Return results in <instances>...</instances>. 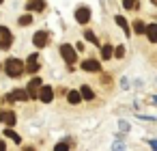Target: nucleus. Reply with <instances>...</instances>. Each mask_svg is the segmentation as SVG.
<instances>
[{
    "instance_id": "obj_1",
    "label": "nucleus",
    "mask_w": 157,
    "mask_h": 151,
    "mask_svg": "<svg viewBox=\"0 0 157 151\" xmlns=\"http://www.w3.org/2000/svg\"><path fill=\"white\" fill-rule=\"evenodd\" d=\"M5 71H7V76H11V78H20V76L26 71V63L20 61V58H7Z\"/></svg>"
},
{
    "instance_id": "obj_2",
    "label": "nucleus",
    "mask_w": 157,
    "mask_h": 151,
    "mask_svg": "<svg viewBox=\"0 0 157 151\" xmlns=\"http://www.w3.org/2000/svg\"><path fill=\"white\" fill-rule=\"evenodd\" d=\"M60 54H63V58H65V63H67L69 67H73V65H75V50H73L69 43L60 46Z\"/></svg>"
},
{
    "instance_id": "obj_3",
    "label": "nucleus",
    "mask_w": 157,
    "mask_h": 151,
    "mask_svg": "<svg viewBox=\"0 0 157 151\" xmlns=\"http://www.w3.org/2000/svg\"><path fill=\"white\" fill-rule=\"evenodd\" d=\"M11 43H13L11 30H9L7 26H0V48H2V50H7V48H11Z\"/></svg>"
},
{
    "instance_id": "obj_4",
    "label": "nucleus",
    "mask_w": 157,
    "mask_h": 151,
    "mask_svg": "<svg viewBox=\"0 0 157 151\" xmlns=\"http://www.w3.org/2000/svg\"><path fill=\"white\" fill-rule=\"evenodd\" d=\"M0 121H2L7 127H13V125L17 123V117H15V112H11V110H0Z\"/></svg>"
},
{
    "instance_id": "obj_5",
    "label": "nucleus",
    "mask_w": 157,
    "mask_h": 151,
    "mask_svg": "<svg viewBox=\"0 0 157 151\" xmlns=\"http://www.w3.org/2000/svg\"><path fill=\"white\" fill-rule=\"evenodd\" d=\"M52 97H54V89H52V86H48V84H41V89H39V99H41V101H45V104H50V101H52Z\"/></svg>"
},
{
    "instance_id": "obj_6",
    "label": "nucleus",
    "mask_w": 157,
    "mask_h": 151,
    "mask_svg": "<svg viewBox=\"0 0 157 151\" xmlns=\"http://www.w3.org/2000/svg\"><path fill=\"white\" fill-rule=\"evenodd\" d=\"M48 39H50V35H48L45 30H39V33H35L33 43H35L37 48H45V46H48Z\"/></svg>"
},
{
    "instance_id": "obj_7",
    "label": "nucleus",
    "mask_w": 157,
    "mask_h": 151,
    "mask_svg": "<svg viewBox=\"0 0 157 151\" xmlns=\"http://www.w3.org/2000/svg\"><path fill=\"white\" fill-rule=\"evenodd\" d=\"M75 20H78L80 24H88V20H90V9H88V7H80V9L75 11Z\"/></svg>"
},
{
    "instance_id": "obj_8",
    "label": "nucleus",
    "mask_w": 157,
    "mask_h": 151,
    "mask_svg": "<svg viewBox=\"0 0 157 151\" xmlns=\"http://www.w3.org/2000/svg\"><path fill=\"white\" fill-rule=\"evenodd\" d=\"M41 84H43V82H41V78H33V80L28 82V95H30L33 99L39 95V89H41Z\"/></svg>"
},
{
    "instance_id": "obj_9",
    "label": "nucleus",
    "mask_w": 157,
    "mask_h": 151,
    "mask_svg": "<svg viewBox=\"0 0 157 151\" xmlns=\"http://www.w3.org/2000/svg\"><path fill=\"white\" fill-rule=\"evenodd\" d=\"M30 95H28V91H13V93H9L7 95V101H26Z\"/></svg>"
},
{
    "instance_id": "obj_10",
    "label": "nucleus",
    "mask_w": 157,
    "mask_h": 151,
    "mask_svg": "<svg viewBox=\"0 0 157 151\" xmlns=\"http://www.w3.org/2000/svg\"><path fill=\"white\" fill-rule=\"evenodd\" d=\"M26 71H30V74H37V71H39V58H37V54H30V56H28V61H26Z\"/></svg>"
},
{
    "instance_id": "obj_11",
    "label": "nucleus",
    "mask_w": 157,
    "mask_h": 151,
    "mask_svg": "<svg viewBox=\"0 0 157 151\" xmlns=\"http://www.w3.org/2000/svg\"><path fill=\"white\" fill-rule=\"evenodd\" d=\"M82 69H84V71H99L101 67H99V61L88 58V61H84V63H82Z\"/></svg>"
},
{
    "instance_id": "obj_12",
    "label": "nucleus",
    "mask_w": 157,
    "mask_h": 151,
    "mask_svg": "<svg viewBox=\"0 0 157 151\" xmlns=\"http://www.w3.org/2000/svg\"><path fill=\"white\" fill-rule=\"evenodd\" d=\"M28 11H43L45 9V2L43 0H28Z\"/></svg>"
},
{
    "instance_id": "obj_13",
    "label": "nucleus",
    "mask_w": 157,
    "mask_h": 151,
    "mask_svg": "<svg viewBox=\"0 0 157 151\" xmlns=\"http://www.w3.org/2000/svg\"><path fill=\"white\" fill-rule=\"evenodd\" d=\"M144 35L148 37V41H151V43H157V24L146 26V33H144Z\"/></svg>"
},
{
    "instance_id": "obj_14",
    "label": "nucleus",
    "mask_w": 157,
    "mask_h": 151,
    "mask_svg": "<svg viewBox=\"0 0 157 151\" xmlns=\"http://www.w3.org/2000/svg\"><path fill=\"white\" fill-rule=\"evenodd\" d=\"M67 99H69V104H80L82 101V93L80 91H69L67 93Z\"/></svg>"
},
{
    "instance_id": "obj_15",
    "label": "nucleus",
    "mask_w": 157,
    "mask_h": 151,
    "mask_svg": "<svg viewBox=\"0 0 157 151\" xmlns=\"http://www.w3.org/2000/svg\"><path fill=\"white\" fill-rule=\"evenodd\" d=\"M84 39H86L88 43H93V46H99V39H97V35H95L93 30H84Z\"/></svg>"
},
{
    "instance_id": "obj_16",
    "label": "nucleus",
    "mask_w": 157,
    "mask_h": 151,
    "mask_svg": "<svg viewBox=\"0 0 157 151\" xmlns=\"http://www.w3.org/2000/svg\"><path fill=\"white\" fill-rule=\"evenodd\" d=\"M101 56H103V58H105V61H108V58H112V56H114V48H112V46H108V43H105V46H103V48H101Z\"/></svg>"
},
{
    "instance_id": "obj_17",
    "label": "nucleus",
    "mask_w": 157,
    "mask_h": 151,
    "mask_svg": "<svg viewBox=\"0 0 157 151\" xmlns=\"http://www.w3.org/2000/svg\"><path fill=\"white\" fill-rule=\"evenodd\" d=\"M114 20H116V24H118V26L123 28V33H127V35H129V24L125 22V18H123V15H116Z\"/></svg>"
},
{
    "instance_id": "obj_18",
    "label": "nucleus",
    "mask_w": 157,
    "mask_h": 151,
    "mask_svg": "<svg viewBox=\"0 0 157 151\" xmlns=\"http://www.w3.org/2000/svg\"><path fill=\"white\" fill-rule=\"evenodd\" d=\"M80 93H82V99H86V101H90V99L95 97V93H93L88 86H82V89H80Z\"/></svg>"
},
{
    "instance_id": "obj_19",
    "label": "nucleus",
    "mask_w": 157,
    "mask_h": 151,
    "mask_svg": "<svg viewBox=\"0 0 157 151\" xmlns=\"http://www.w3.org/2000/svg\"><path fill=\"white\" fill-rule=\"evenodd\" d=\"M133 30H136L138 35H144V33H146V24H142V22L138 20V22L133 24Z\"/></svg>"
},
{
    "instance_id": "obj_20",
    "label": "nucleus",
    "mask_w": 157,
    "mask_h": 151,
    "mask_svg": "<svg viewBox=\"0 0 157 151\" xmlns=\"http://www.w3.org/2000/svg\"><path fill=\"white\" fill-rule=\"evenodd\" d=\"M30 22H33V15H22V18L17 20V24H20V26H28Z\"/></svg>"
},
{
    "instance_id": "obj_21",
    "label": "nucleus",
    "mask_w": 157,
    "mask_h": 151,
    "mask_svg": "<svg viewBox=\"0 0 157 151\" xmlns=\"http://www.w3.org/2000/svg\"><path fill=\"white\" fill-rule=\"evenodd\" d=\"M5 136H9V138H11V140H15V142H20V136H17V134H15V132H13V129H11V127H9V129H7V132H5Z\"/></svg>"
},
{
    "instance_id": "obj_22",
    "label": "nucleus",
    "mask_w": 157,
    "mask_h": 151,
    "mask_svg": "<svg viewBox=\"0 0 157 151\" xmlns=\"http://www.w3.org/2000/svg\"><path fill=\"white\" fill-rule=\"evenodd\" d=\"M114 56H116V58H123V56H125V48H123V46L114 48Z\"/></svg>"
},
{
    "instance_id": "obj_23",
    "label": "nucleus",
    "mask_w": 157,
    "mask_h": 151,
    "mask_svg": "<svg viewBox=\"0 0 157 151\" xmlns=\"http://www.w3.org/2000/svg\"><path fill=\"white\" fill-rule=\"evenodd\" d=\"M123 7L125 9H133L136 7V0H123Z\"/></svg>"
},
{
    "instance_id": "obj_24",
    "label": "nucleus",
    "mask_w": 157,
    "mask_h": 151,
    "mask_svg": "<svg viewBox=\"0 0 157 151\" xmlns=\"http://www.w3.org/2000/svg\"><path fill=\"white\" fill-rule=\"evenodd\" d=\"M56 147H58V149H71V147H73V142H58Z\"/></svg>"
},
{
    "instance_id": "obj_25",
    "label": "nucleus",
    "mask_w": 157,
    "mask_h": 151,
    "mask_svg": "<svg viewBox=\"0 0 157 151\" xmlns=\"http://www.w3.org/2000/svg\"><path fill=\"white\" fill-rule=\"evenodd\" d=\"M7 149V145H5V140H0V151H5Z\"/></svg>"
},
{
    "instance_id": "obj_26",
    "label": "nucleus",
    "mask_w": 157,
    "mask_h": 151,
    "mask_svg": "<svg viewBox=\"0 0 157 151\" xmlns=\"http://www.w3.org/2000/svg\"><path fill=\"white\" fill-rule=\"evenodd\" d=\"M148 145H151V147H153V149H157V140H151V142H148Z\"/></svg>"
},
{
    "instance_id": "obj_27",
    "label": "nucleus",
    "mask_w": 157,
    "mask_h": 151,
    "mask_svg": "<svg viewBox=\"0 0 157 151\" xmlns=\"http://www.w3.org/2000/svg\"><path fill=\"white\" fill-rule=\"evenodd\" d=\"M151 104H155V106H157V97H151Z\"/></svg>"
},
{
    "instance_id": "obj_28",
    "label": "nucleus",
    "mask_w": 157,
    "mask_h": 151,
    "mask_svg": "<svg viewBox=\"0 0 157 151\" xmlns=\"http://www.w3.org/2000/svg\"><path fill=\"white\" fill-rule=\"evenodd\" d=\"M151 2H153V5H157V0H151Z\"/></svg>"
},
{
    "instance_id": "obj_29",
    "label": "nucleus",
    "mask_w": 157,
    "mask_h": 151,
    "mask_svg": "<svg viewBox=\"0 0 157 151\" xmlns=\"http://www.w3.org/2000/svg\"><path fill=\"white\" fill-rule=\"evenodd\" d=\"M0 5H2V0H0Z\"/></svg>"
}]
</instances>
